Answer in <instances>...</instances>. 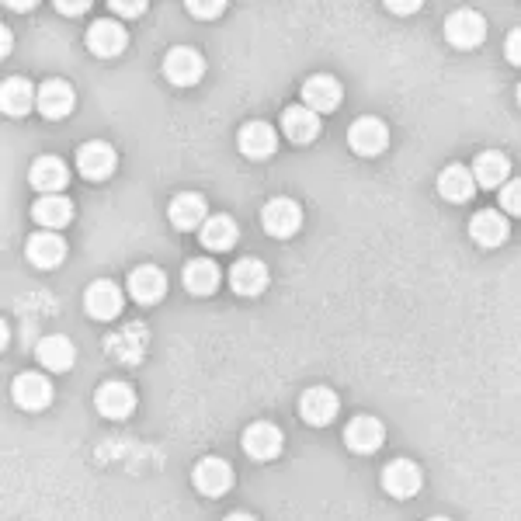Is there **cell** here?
<instances>
[{"label":"cell","instance_id":"1","mask_svg":"<svg viewBox=\"0 0 521 521\" xmlns=\"http://www.w3.org/2000/svg\"><path fill=\"white\" fill-rule=\"evenodd\" d=\"M122 306H126V292H122L115 282L98 278V282L87 285V292H84L87 317L101 320V324H112L115 317H122Z\"/></svg>","mask_w":521,"mask_h":521},{"label":"cell","instance_id":"2","mask_svg":"<svg viewBox=\"0 0 521 521\" xmlns=\"http://www.w3.org/2000/svg\"><path fill=\"white\" fill-rule=\"evenodd\" d=\"M348 143L358 157H379V153L390 146V129H386V122L376 119V115H362V119L351 122Z\"/></svg>","mask_w":521,"mask_h":521},{"label":"cell","instance_id":"3","mask_svg":"<svg viewBox=\"0 0 521 521\" xmlns=\"http://www.w3.org/2000/svg\"><path fill=\"white\" fill-rule=\"evenodd\" d=\"M261 226L275 240H289L296 237L299 226H303V209H299V202H292V198H271L261 212Z\"/></svg>","mask_w":521,"mask_h":521},{"label":"cell","instance_id":"4","mask_svg":"<svg viewBox=\"0 0 521 521\" xmlns=\"http://www.w3.org/2000/svg\"><path fill=\"white\" fill-rule=\"evenodd\" d=\"M11 396L21 410L39 414V410H46L49 403H53V383H49L42 372H21L11 383Z\"/></svg>","mask_w":521,"mask_h":521},{"label":"cell","instance_id":"5","mask_svg":"<svg viewBox=\"0 0 521 521\" xmlns=\"http://www.w3.org/2000/svg\"><path fill=\"white\" fill-rule=\"evenodd\" d=\"M445 39L456 49H476L487 39V21H483V14L462 7V11L449 14V21H445Z\"/></svg>","mask_w":521,"mask_h":521},{"label":"cell","instance_id":"6","mask_svg":"<svg viewBox=\"0 0 521 521\" xmlns=\"http://www.w3.org/2000/svg\"><path fill=\"white\" fill-rule=\"evenodd\" d=\"M386 442V428L379 417H369V414H358L355 421L344 428V445H348L351 452H358V456H372V452H379Z\"/></svg>","mask_w":521,"mask_h":521},{"label":"cell","instance_id":"7","mask_svg":"<svg viewBox=\"0 0 521 521\" xmlns=\"http://www.w3.org/2000/svg\"><path fill=\"white\" fill-rule=\"evenodd\" d=\"M115 164H119V157H115L112 146L101 143V139L84 143L77 150V171H80V178H87V181H108L115 174Z\"/></svg>","mask_w":521,"mask_h":521},{"label":"cell","instance_id":"8","mask_svg":"<svg viewBox=\"0 0 521 521\" xmlns=\"http://www.w3.org/2000/svg\"><path fill=\"white\" fill-rule=\"evenodd\" d=\"M205 73V60L188 46H178L164 56V77L171 80L174 87H195Z\"/></svg>","mask_w":521,"mask_h":521},{"label":"cell","instance_id":"9","mask_svg":"<svg viewBox=\"0 0 521 521\" xmlns=\"http://www.w3.org/2000/svg\"><path fill=\"white\" fill-rule=\"evenodd\" d=\"M421 483H424L421 469H417L410 459H393L390 466L383 469V487H386V494L396 497V501H410V497L421 490Z\"/></svg>","mask_w":521,"mask_h":521},{"label":"cell","instance_id":"10","mask_svg":"<svg viewBox=\"0 0 521 521\" xmlns=\"http://www.w3.org/2000/svg\"><path fill=\"white\" fill-rule=\"evenodd\" d=\"M25 258L32 261L39 271L60 268V264L66 261V240L53 230L35 233V237H28V244H25Z\"/></svg>","mask_w":521,"mask_h":521},{"label":"cell","instance_id":"11","mask_svg":"<svg viewBox=\"0 0 521 521\" xmlns=\"http://www.w3.org/2000/svg\"><path fill=\"white\" fill-rule=\"evenodd\" d=\"M129 35L119 21H94L91 32H87V49L101 60H115L119 53H126Z\"/></svg>","mask_w":521,"mask_h":521},{"label":"cell","instance_id":"12","mask_svg":"<svg viewBox=\"0 0 521 521\" xmlns=\"http://www.w3.org/2000/svg\"><path fill=\"white\" fill-rule=\"evenodd\" d=\"M126 289L139 306H153L167 296V275L157 268V264H143V268H136L129 275Z\"/></svg>","mask_w":521,"mask_h":521},{"label":"cell","instance_id":"13","mask_svg":"<svg viewBox=\"0 0 521 521\" xmlns=\"http://www.w3.org/2000/svg\"><path fill=\"white\" fill-rule=\"evenodd\" d=\"M39 105V91L32 87L28 77H11L0 87V112L11 115V119H25L32 108Z\"/></svg>","mask_w":521,"mask_h":521},{"label":"cell","instance_id":"14","mask_svg":"<svg viewBox=\"0 0 521 521\" xmlns=\"http://www.w3.org/2000/svg\"><path fill=\"white\" fill-rule=\"evenodd\" d=\"M337 410H341V400H337L334 390H327V386H313V390L303 393V400H299V414H303L306 424H313V428H324L337 417Z\"/></svg>","mask_w":521,"mask_h":521},{"label":"cell","instance_id":"15","mask_svg":"<svg viewBox=\"0 0 521 521\" xmlns=\"http://www.w3.org/2000/svg\"><path fill=\"white\" fill-rule=\"evenodd\" d=\"M192 483L202 497H223L233 487V469L223 459H202L192 473Z\"/></svg>","mask_w":521,"mask_h":521},{"label":"cell","instance_id":"16","mask_svg":"<svg viewBox=\"0 0 521 521\" xmlns=\"http://www.w3.org/2000/svg\"><path fill=\"white\" fill-rule=\"evenodd\" d=\"M237 146L247 160H268L278 150V132L268 122H247L237 136Z\"/></svg>","mask_w":521,"mask_h":521},{"label":"cell","instance_id":"17","mask_svg":"<svg viewBox=\"0 0 521 521\" xmlns=\"http://www.w3.org/2000/svg\"><path fill=\"white\" fill-rule=\"evenodd\" d=\"M244 452L258 462L278 459V452H282V431L268 421H254L251 428L244 431Z\"/></svg>","mask_w":521,"mask_h":521},{"label":"cell","instance_id":"18","mask_svg":"<svg viewBox=\"0 0 521 521\" xmlns=\"http://www.w3.org/2000/svg\"><path fill=\"white\" fill-rule=\"evenodd\" d=\"M94 403H98V414L108 417V421H126L136 410V393L126 383H105L94 396Z\"/></svg>","mask_w":521,"mask_h":521},{"label":"cell","instance_id":"19","mask_svg":"<svg viewBox=\"0 0 521 521\" xmlns=\"http://www.w3.org/2000/svg\"><path fill=\"white\" fill-rule=\"evenodd\" d=\"M320 115L317 112H310L306 105H296V108H285V115H282V132H285V139L289 143H296V146H306V143H313V139L320 136Z\"/></svg>","mask_w":521,"mask_h":521},{"label":"cell","instance_id":"20","mask_svg":"<svg viewBox=\"0 0 521 521\" xmlns=\"http://www.w3.org/2000/svg\"><path fill=\"white\" fill-rule=\"evenodd\" d=\"M205 212H209V205H205L202 195L195 192H181L171 198V209H167V219H171L178 230H202L205 226Z\"/></svg>","mask_w":521,"mask_h":521},{"label":"cell","instance_id":"21","mask_svg":"<svg viewBox=\"0 0 521 521\" xmlns=\"http://www.w3.org/2000/svg\"><path fill=\"white\" fill-rule=\"evenodd\" d=\"M28 181H32L35 192L60 195L66 188V181H70V171H66V164L60 157H39L32 164V171H28Z\"/></svg>","mask_w":521,"mask_h":521},{"label":"cell","instance_id":"22","mask_svg":"<svg viewBox=\"0 0 521 521\" xmlns=\"http://www.w3.org/2000/svg\"><path fill=\"white\" fill-rule=\"evenodd\" d=\"M303 105L317 115L334 112V108L341 105V84H337L334 77H324V73H320V77H310L303 84Z\"/></svg>","mask_w":521,"mask_h":521},{"label":"cell","instance_id":"23","mask_svg":"<svg viewBox=\"0 0 521 521\" xmlns=\"http://www.w3.org/2000/svg\"><path fill=\"white\" fill-rule=\"evenodd\" d=\"M35 355H39V365L46 372H70L73 362H77V348H73V341L63 334L42 337Z\"/></svg>","mask_w":521,"mask_h":521},{"label":"cell","instance_id":"24","mask_svg":"<svg viewBox=\"0 0 521 521\" xmlns=\"http://www.w3.org/2000/svg\"><path fill=\"white\" fill-rule=\"evenodd\" d=\"M230 285H233L237 296H247V299L261 296V292L268 289V268H264L258 258L237 261L233 264V271H230Z\"/></svg>","mask_w":521,"mask_h":521},{"label":"cell","instance_id":"25","mask_svg":"<svg viewBox=\"0 0 521 521\" xmlns=\"http://www.w3.org/2000/svg\"><path fill=\"white\" fill-rule=\"evenodd\" d=\"M73 105H77V94H73V87L66 80H46L39 87V112L46 119H66L73 112Z\"/></svg>","mask_w":521,"mask_h":521},{"label":"cell","instance_id":"26","mask_svg":"<svg viewBox=\"0 0 521 521\" xmlns=\"http://www.w3.org/2000/svg\"><path fill=\"white\" fill-rule=\"evenodd\" d=\"M32 216L42 230H53V233L66 230V226L73 223V202L66 195H42L39 202H35Z\"/></svg>","mask_w":521,"mask_h":521},{"label":"cell","instance_id":"27","mask_svg":"<svg viewBox=\"0 0 521 521\" xmlns=\"http://www.w3.org/2000/svg\"><path fill=\"white\" fill-rule=\"evenodd\" d=\"M469 174H473L476 188H501V185H508L511 164L504 160V153L487 150V153H480V157L473 160Z\"/></svg>","mask_w":521,"mask_h":521},{"label":"cell","instance_id":"28","mask_svg":"<svg viewBox=\"0 0 521 521\" xmlns=\"http://www.w3.org/2000/svg\"><path fill=\"white\" fill-rule=\"evenodd\" d=\"M438 195L445 202H469L476 195V181L469 174V167L462 164H449L442 174H438Z\"/></svg>","mask_w":521,"mask_h":521},{"label":"cell","instance_id":"29","mask_svg":"<svg viewBox=\"0 0 521 521\" xmlns=\"http://www.w3.org/2000/svg\"><path fill=\"white\" fill-rule=\"evenodd\" d=\"M469 233L480 247H501L508 240V219L497 216V212H476L469 219Z\"/></svg>","mask_w":521,"mask_h":521},{"label":"cell","instance_id":"30","mask_svg":"<svg viewBox=\"0 0 521 521\" xmlns=\"http://www.w3.org/2000/svg\"><path fill=\"white\" fill-rule=\"evenodd\" d=\"M237 237L240 230L230 216H209L202 230H198V240H202L209 251H230V247L237 244Z\"/></svg>","mask_w":521,"mask_h":521},{"label":"cell","instance_id":"31","mask_svg":"<svg viewBox=\"0 0 521 521\" xmlns=\"http://www.w3.org/2000/svg\"><path fill=\"white\" fill-rule=\"evenodd\" d=\"M219 264L216 261H188L185 268V289L192 292V296H212V292L219 289Z\"/></svg>","mask_w":521,"mask_h":521},{"label":"cell","instance_id":"32","mask_svg":"<svg viewBox=\"0 0 521 521\" xmlns=\"http://www.w3.org/2000/svg\"><path fill=\"white\" fill-rule=\"evenodd\" d=\"M501 205L511 212V216H521V185L511 181V185H501Z\"/></svg>","mask_w":521,"mask_h":521},{"label":"cell","instance_id":"33","mask_svg":"<svg viewBox=\"0 0 521 521\" xmlns=\"http://www.w3.org/2000/svg\"><path fill=\"white\" fill-rule=\"evenodd\" d=\"M185 7H188V11H192V18H202V21H205V18L212 21V18H219V14L226 11L223 0H216V4H198V0H188Z\"/></svg>","mask_w":521,"mask_h":521},{"label":"cell","instance_id":"34","mask_svg":"<svg viewBox=\"0 0 521 521\" xmlns=\"http://www.w3.org/2000/svg\"><path fill=\"white\" fill-rule=\"evenodd\" d=\"M108 7H112V11L119 14V18H139V14L146 11L143 0H136V4H119V0H112V4H108Z\"/></svg>","mask_w":521,"mask_h":521},{"label":"cell","instance_id":"35","mask_svg":"<svg viewBox=\"0 0 521 521\" xmlns=\"http://www.w3.org/2000/svg\"><path fill=\"white\" fill-rule=\"evenodd\" d=\"M504 53H508L511 66H518V63H521V32H518V28L508 35V46H504Z\"/></svg>","mask_w":521,"mask_h":521},{"label":"cell","instance_id":"36","mask_svg":"<svg viewBox=\"0 0 521 521\" xmlns=\"http://www.w3.org/2000/svg\"><path fill=\"white\" fill-rule=\"evenodd\" d=\"M87 7H91L87 0H80V4H66V0H60V4H56V11H60L63 18H77V14H84Z\"/></svg>","mask_w":521,"mask_h":521},{"label":"cell","instance_id":"37","mask_svg":"<svg viewBox=\"0 0 521 521\" xmlns=\"http://www.w3.org/2000/svg\"><path fill=\"white\" fill-rule=\"evenodd\" d=\"M386 7H390L393 14H414V11H417V7H421V4H417V0H414V4H386Z\"/></svg>","mask_w":521,"mask_h":521},{"label":"cell","instance_id":"38","mask_svg":"<svg viewBox=\"0 0 521 521\" xmlns=\"http://www.w3.org/2000/svg\"><path fill=\"white\" fill-rule=\"evenodd\" d=\"M4 7H7V11H32L35 4H32V0H25V4H11V0H7Z\"/></svg>","mask_w":521,"mask_h":521},{"label":"cell","instance_id":"39","mask_svg":"<svg viewBox=\"0 0 521 521\" xmlns=\"http://www.w3.org/2000/svg\"><path fill=\"white\" fill-rule=\"evenodd\" d=\"M11 46H14V42H11V32H7V28H4V49H0V56L11 53Z\"/></svg>","mask_w":521,"mask_h":521}]
</instances>
